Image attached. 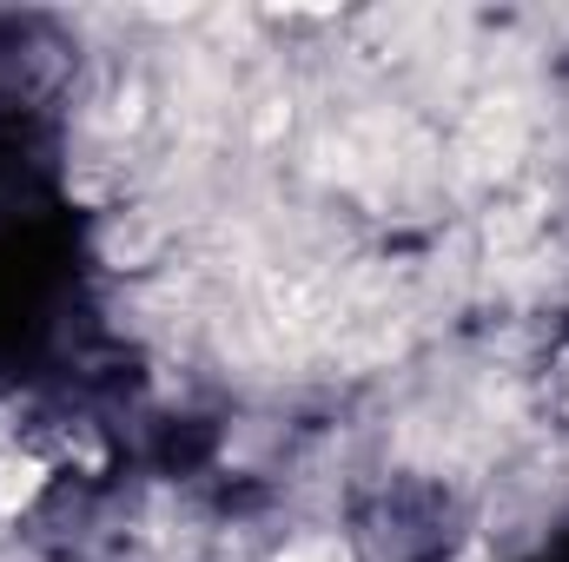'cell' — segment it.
<instances>
[{
    "mask_svg": "<svg viewBox=\"0 0 569 562\" xmlns=\"http://www.w3.org/2000/svg\"><path fill=\"white\" fill-rule=\"evenodd\" d=\"M517 152H523V107H517L510 93H490V100L470 113V127H463V140H457V159H463L470 179H497V172H510Z\"/></svg>",
    "mask_w": 569,
    "mask_h": 562,
    "instance_id": "6da1fadb",
    "label": "cell"
},
{
    "mask_svg": "<svg viewBox=\"0 0 569 562\" xmlns=\"http://www.w3.org/2000/svg\"><path fill=\"white\" fill-rule=\"evenodd\" d=\"M152 245H159V225H152V219H140V212H133V232L120 225V232L107 239V252H113V259H146Z\"/></svg>",
    "mask_w": 569,
    "mask_h": 562,
    "instance_id": "3957f363",
    "label": "cell"
},
{
    "mask_svg": "<svg viewBox=\"0 0 569 562\" xmlns=\"http://www.w3.org/2000/svg\"><path fill=\"white\" fill-rule=\"evenodd\" d=\"M33 490H40V463L33 456H7L0 463V516H13Z\"/></svg>",
    "mask_w": 569,
    "mask_h": 562,
    "instance_id": "7a4b0ae2",
    "label": "cell"
},
{
    "mask_svg": "<svg viewBox=\"0 0 569 562\" xmlns=\"http://www.w3.org/2000/svg\"><path fill=\"white\" fill-rule=\"evenodd\" d=\"M279 562H351V550H345L338 536H305V543H291Z\"/></svg>",
    "mask_w": 569,
    "mask_h": 562,
    "instance_id": "277c9868",
    "label": "cell"
}]
</instances>
